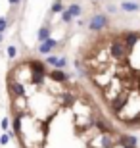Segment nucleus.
Listing matches in <instances>:
<instances>
[{
  "instance_id": "13",
  "label": "nucleus",
  "mask_w": 140,
  "mask_h": 148,
  "mask_svg": "<svg viewBox=\"0 0 140 148\" xmlns=\"http://www.w3.org/2000/svg\"><path fill=\"white\" fill-rule=\"evenodd\" d=\"M46 38H50V29L48 27H42L40 31H38V40H40V42H44Z\"/></svg>"
},
{
  "instance_id": "20",
  "label": "nucleus",
  "mask_w": 140,
  "mask_h": 148,
  "mask_svg": "<svg viewBox=\"0 0 140 148\" xmlns=\"http://www.w3.org/2000/svg\"><path fill=\"white\" fill-rule=\"evenodd\" d=\"M6 27H8V21H6L4 17H0V33H2V31H4Z\"/></svg>"
},
{
  "instance_id": "8",
  "label": "nucleus",
  "mask_w": 140,
  "mask_h": 148,
  "mask_svg": "<svg viewBox=\"0 0 140 148\" xmlns=\"http://www.w3.org/2000/svg\"><path fill=\"white\" fill-rule=\"evenodd\" d=\"M48 64H52V66H56V67H65V58H56V56H50L48 58Z\"/></svg>"
},
{
  "instance_id": "5",
  "label": "nucleus",
  "mask_w": 140,
  "mask_h": 148,
  "mask_svg": "<svg viewBox=\"0 0 140 148\" xmlns=\"http://www.w3.org/2000/svg\"><path fill=\"white\" fill-rule=\"evenodd\" d=\"M8 88H10V90L16 94V96H23V94H25V87H23L19 81H12V79H10V85H8Z\"/></svg>"
},
{
  "instance_id": "2",
  "label": "nucleus",
  "mask_w": 140,
  "mask_h": 148,
  "mask_svg": "<svg viewBox=\"0 0 140 148\" xmlns=\"http://www.w3.org/2000/svg\"><path fill=\"white\" fill-rule=\"evenodd\" d=\"M106 23H108L106 16L98 14V16H94V17L90 19V29H92V31H100V29H104V27H106Z\"/></svg>"
},
{
  "instance_id": "21",
  "label": "nucleus",
  "mask_w": 140,
  "mask_h": 148,
  "mask_svg": "<svg viewBox=\"0 0 140 148\" xmlns=\"http://www.w3.org/2000/svg\"><path fill=\"white\" fill-rule=\"evenodd\" d=\"M61 17H64V21H65V23H69L71 19H73V17H71L69 14H67V12H64V14H61Z\"/></svg>"
},
{
  "instance_id": "11",
  "label": "nucleus",
  "mask_w": 140,
  "mask_h": 148,
  "mask_svg": "<svg viewBox=\"0 0 140 148\" xmlns=\"http://www.w3.org/2000/svg\"><path fill=\"white\" fill-rule=\"evenodd\" d=\"M113 144H115V140L109 137V133L102 137V146H104V148H113Z\"/></svg>"
},
{
  "instance_id": "26",
  "label": "nucleus",
  "mask_w": 140,
  "mask_h": 148,
  "mask_svg": "<svg viewBox=\"0 0 140 148\" xmlns=\"http://www.w3.org/2000/svg\"><path fill=\"white\" fill-rule=\"evenodd\" d=\"M0 40H2V33H0Z\"/></svg>"
},
{
  "instance_id": "12",
  "label": "nucleus",
  "mask_w": 140,
  "mask_h": 148,
  "mask_svg": "<svg viewBox=\"0 0 140 148\" xmlns=\"http://www.w3.org/2000/svg\"><path fill=\"white\" fill-rule=\"evenodd\" d=\"M121 144H123V146H136V138L130 137V135H127V137L121 138Z\"/></svg>"
},
{
  "instance_id": "14",
  "label": "nucleus",
  "mask_w": 140,
  "mask_h": 148,
  "mask_svg": "<svg viewBox=\"0 0 140 148\" xmlns=\"http://www.w3.org/2000/svg\"><path fill=\"white\" fill-rule=\"evenodd\" d=\"M67 14H69L71 17L79 16V14H81V6H79V4H71V6H69V10H67Z\"/></svg>"
},
{
  "instance_id": "1",
  "label": "nucleus",
  "mask_w": 140,
  "mask_h": 148,
  "mask_svg": "<svg viewBox=\"0 0 140 148\" xmlns=\"http://www.w3.org/2000/svg\"><path fill=\"white\" fill-rule=\"evenodd\" d=\"M127 52H129V50L125 48V44L121 42L119 38L111 40V44H109V54H111L115 60H123L125 56H127Z\"/></svg>"
},
{
  "instance_id": "18",
  "label": "nucleus",
  "mask_w": 140,
  "mask_h": 148,
  "mask_svg": "<svg viewBox=\"0 0 140 148\" xmlns=\"http://www.w3.org/2000/svg\"><path fill=\"white\" fill-rule=\"evenodd\" d=\"M61 10H64V6H61V0H56L54 6H52V12H54V14H58V12H61Z\"/></svg>"
},
{
  "instance_id": "3",
  "label": "nucleus",
  "mask_w": 140,
  "mask_h": 148,
  "mask_svg": "<svg viewBox=\"0 0 140 148\" xmlns=\"http://www.w3.org/2000/svg\"><path fill=\"white\" fill-rule=\"evenodd\" d=\"M125 104H127V94H121V96H117V98L111 100V110L115 112V114H119Z\"/></svg>"
},
{
  "instance_id": "15",
  "label": "nucleus",
  "mask_w": 140,
  "mask_h": 148,
  "mask_svg": "<svg viewBox=\"0 0 140 148\" xmlns=\"http://www.w3.org/2000/svg\"><path fill=\"white\" fill-rule=\"evenodd\" d=\"M94 125H96L98 129H100V131L104 133V135H108V133H109V127L106 125V123H104V121H100V119H94Z\"/></svg>"
},
{
  "instance_id": "7",
  "label": "nucleus",
  "mask_w": 140,
  "mask_h": 148,
  "mask_svg": "<svg viewBox=\"0 0 140 148\" xmlns=\"http://www.w3.org/2000/svg\"><path fill=\"white\" fill-rule=\"evenodd\" d=\"M56 46H58V42H56V40H52V38H46V40L40 44V52H42V54H48V52H52Z\"/></svg>"
},
{
  "instance_id": "25",
  "label": "nucleus",
  "mask_w": 140,
  "mask_h": 148,
  "mask_svg": "<svg viewBox=\"0 0 140 148\" xmlns=\"http://www.w3.org/2000/svg\"><path fill=\"white\" fill-rule=\"evenodd\" d=\"M123 148H135V146H123Z\"/></svg>"
},
{
  "instance_id": "22",
  "label": "nucleus",
  "mask_w": 140,
  "mask_h": 148,
  "mask_svg": "<svg viewBox=\"0 0 140 148\" xmlns=\"http://www.w3.org/2000/svg\"><path fill=\"white\" fill-rule=\"evenodd\" d=\"M8 56H10V58L16 56V46H10V48H8Z\"/></svg>"
},
{
  "instance_id": "24",
  "label": "nucleus",
  "mask_w": 140,
  "mask_h": 148,
  "mask_svg": "<svg viewBox=\"0 0 140 148\" xmlns=\"http://www.w3.org/2000/svg\"><path fill=\"white\" fill-rule=\"evenodd\" d=\"M10 2H12V4H17V2H19V0H10Z\"/></svg>"
},
{
  "instance_id": "23",
  "label": "nucleus",
  "mask_w": 140,
  "mask_h": 148,
  "mask_svg": "<svg viewBox=\"0 0 140 148\" xmlns=\"http://www.w3.org/2000/svg\"><path fill=\"white\" fill-rule=\"evenodd\" d=\"M8 140H10L8 135H2V137H0V144H8Z\"/></svg>"
},
{
  "instance_id": "17",
  "label": "nucleus",
  "mask_w": 140,
  "mask_h": 148,
  "mask_svg": "<svg viewBox=\"0 0 140 148\" xmlns=\"http://www.w3.org/2000/svg\"><path fill=\"white\" fill-rule=\"evenodd\" d=\"M33 83H35V85H42L44 83V75H40V73H33Z\"/></svg>"
},
{
  "instance_id": "9",
  "label": "nucleus",
  "mask_w": 140,
  "mask_h": 148,
  "mask_svg": "<svg viewBox=\"0 0 140 148\" xmlns=\"http://www.w3.org/2000/svg\"><path fill=\"white\" fill-rule=\"evenodd\" d=\"M50 77H52L54 81H58V83H64L65 79H67V77H65V73L61 71V69H54V71L50 73Z\"/></svg>"
},
{
  "instance_id": "10",
  "label": "nucleus",
  "mask_w": 140,
  "mask_h": 148,
  "mask_svg": "<svg viewBox=\"0 0 140 148\" xmlns=\"http://www.w3.org/2000/svg\"><path fill=\"white\" fill-rule=\"evenodd\" d=\"M75 96H73V94H71V92H67V94H64V98H61V104H64V106H73V104H75Z\"/></svg>"
},
{
  "instance_id": "4",
  "label": "nucleus",
  "mask_w": 140,
  "mask_h": 148,
  "mask_svg": "<svg viewBox=\"0 0 140 148\" xmlns=\"http://www.w3.org/2000/svg\"><path fill=\"white\" fill-rule=\"evenodd\" d=\"M136 40H138V35H136V33H125V37H123L121 42L125 44V48H127V50H130L136 44Z\"/></svg>"
},
{
  "instance_id": "6",
  "label": "nucleus",
  "mask_w": 140,
  "mask_h": 148,
  "mask_svg": "<svg viewBox=\"0 0 140 148\" xmlns=\"http://www.w3.org/2000/svg\"><path fill=\"white\" fill-rule=\"evenodd\" d=\"M29 66H31V71H33V73H40V75H46V66H44L40 60H33V62H29Z\"/></svg>"
},
{
  "instance_id": "19",
  "label": "nucleus",
  "mask_w": 140,
  "mask_h": 148,
  "mask_svg": "<svg viewBox=\"0 0 140 148\" xmlns=\"http://www.w3.org/2000/svg\"><path fill=\"white\" fill-rule=\"evenodd\" d=\"M8 125H10V119H8V117H4V119L0 121V127H2L4 131H6V129H8Z\"/></svg>"
},
{
  "instance_id": "16",
  "label": "nucleus",
  "mask_w": 140,
  "mask_h": 148,
  "mask_svg": "<svg viewBox=\"0 0 140 148\" xmlns=\"http://www.w3.org/2000/svg\"><path fill=\"white\" fill-rule=\"evenodd\" d=\"M121 8H123L125 12H136V10H138V6H136L135 2H123Z\"/></svg>"
}]
</instances>
